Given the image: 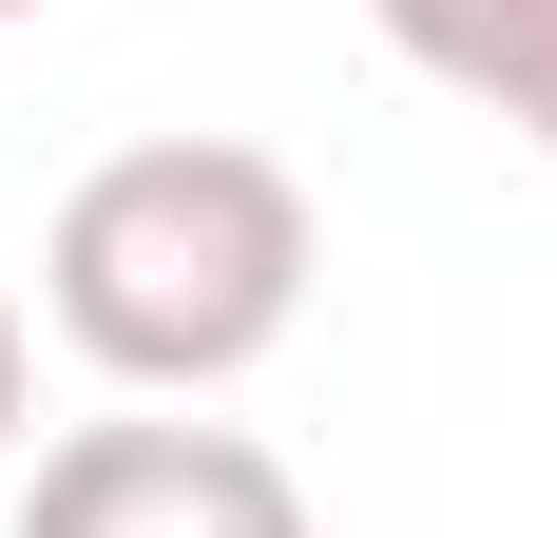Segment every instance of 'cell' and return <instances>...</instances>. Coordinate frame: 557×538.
Instances as JSON below:
<instances>
[{
  "label": "cell",
  "instance_id": "3",
  "mask_svg": "<svg viewBox=\"0 0 557 538\" xmlns=\"http://www.w3.org/2000/svg\"><path fill=\"white\" fill-rule=\"evenodd\" d=\"M366 20H385V58H423L461 115H500V135L557 155V0H366Z\"/></svg>",
  "mask_w": 557,
  "mask_h": 538
},
{
  "label": "cell",
  "instance_id": "4",
  "mask_svg": "<svg viewBox=\"0 0 557 538\" xmlns=\"http://www.w3.org/2000/svg\"><path fill=\"white\" fill-rule=\"evenodd\" d=\"M20 404H39V327H20V289H0V481H20V442H39Z\"/></svg>",
  "mask_w": 557,
  "mask_h": 538
},
{
  "label": "cell",
  "instance_id": "1",
  "mask_svg": "<svg viewBox=\"0 0 557 538\" xmlns=\"http://www.w3.org/2000/svg\"><path fill=\"white\" fill-rule=\"evenodd\" d=\"M308 269H327V212H308V173L250 155V135H135L58 193L39 231V308L58 346L135 404H212L250 384L308 327Z\"/></svg>",
  "mask_w": 557,
  "mask_h": 538
},
{
  "label": "cell",
  "instance_id": "5",
  "mask_svg": "<svg viewBox=\"0 0 557 538\" xmlns=\"http://www.w3.org/2000/svg\"><path fill=\"white\" fill-rule=\"evenodd\" d=\"M0 20H39V0H0Z\"/></svg>",
  "mask_w": 557,
  "mask_h": 538
},
{
  "label": "cell",
  "instance_id": "2",
  "mask_svg": "<svg viewBox=\"0 0 557 538\" xmlns=\"http://www.w3.org/2000/svg\"><path fill=\"white\" fill-rule=\"evenodd\" d=\"M20 538H308V481H288L250 424H77L20 462Z\"/></svg>",
  "mask_w": 557,
  "mask_h": 538
}]
</instances>
